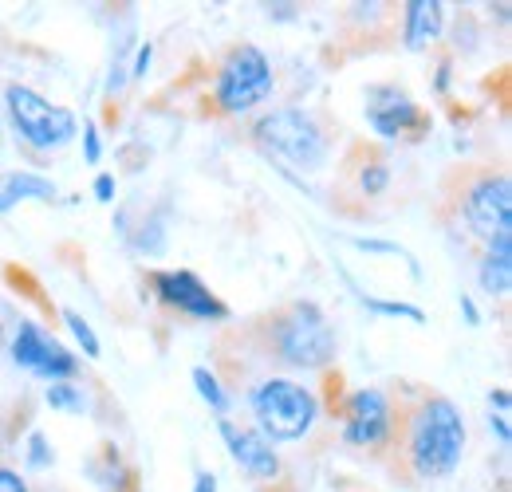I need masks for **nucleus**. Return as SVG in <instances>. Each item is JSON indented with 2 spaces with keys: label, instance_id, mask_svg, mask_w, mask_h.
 Wrapping results in <instances>:
<instances>
[{
  "label": "nucleus",
  "instance_id": "f257e3e1",
  "mask_svg": "<svg viewBox=\"0 0 512 492\" xmlns=\"http://www.w3.org/2000/svg\"><path fill=\"white\" fill-rule=\"evenodd\" d=\"M402 461L414 481H442L461 465L465 422L446 394H422L398 422Z\"/></svg>",
  "mask_w": 512,
  "mask_h": 492
},
{
  "label": "nucleus",
  "instance_id": "f03ea898",
  "mask_svg": "<svg viewBox=\"0 0 512 492\" xmlns=\"http://www.w3.org/2000/svg\"><path fill=\"white\" fill-rule=\"evenodd\" d=\"M253 138L264 154L284 158V162H292L296 170H308V174L323 170V162L331 154V138H327L323 123L304 107H280V111L264 115L253 126Z\"/></svg>",
  "mask_w": 512,
  "mask_h": 492
},
{
  "label": "nucleus",
  "instance_id": "7ed1b4c3",
  "mask_svg": "<svg viewBox=\"0 0 512 492\" xmlns=\"http://www.w3.org/2000/svg\"><path fill=\"white\" fill-rule=\"evenodd\" d=\"M249 406H253L260 437L264 441H300L304 433L316 426L320 418V402L308 386L292 382V378H264L249 390Z\"/></svg>",
  "mask_w": 512,
  "mask_h": 492
},
{
  "label": "nucleus",
  "instance_id": "20e7f679",
  "mask_svg": "<svg viewBox=\"0 0 512 492\" xmlns=\"http://www.w3.org/2000/svg\"><path fill=\"white\" fill-rule=\"evenodd\" d=\"M272 347L296 370H320L335 363V331L312 300H300L272 319Z\"/></svg>",
  "mask_w": 512,
  "mask_h": 492
},
{
  "label": "nucleus",
  "instance_id": "39448f33",
  "mask_svg": "<svg viewBox=\"0 0 512 492\" xmlns=\"http://www.w3.org/2000/svg\"><path fill=\"white\" fill-rule=\"evenodd\" d=\"M272 60L256 48V44H241L233 48L225 63L217 67V83H213V103L225 115H249L272 95Z\"/></svg>",
  "mask_w": 512,
  "mask_h": 492
},
{
  "label": "nucleus",
  "instance_id": "423d86ee",
  "mask_svg": "<svg viewBox=\"0 0 512 492\" xmlns=\"http://www.w3.org/2000/svg\"><path fill=\"white\" fill-rule=\"evenodd\" d=\"M4 103H8V115H12L16 134H20L32 150H64L67 142L79 134L75 111H67L60 103H48L44 95H36V91L24 87V83H8Z\"/></svg>",
  "mask_w": 512,
  "mask_h": 492
},
{
  "label": "nucleus",
  "instance_id": "0eeeda50",
  "mask_svg": "<svg viewBox=\"0 0 512 492\" xmlns=\"http://www.w3.org/2000/svg\"><path fill=\"white\" fill-rule=\"evenodd\" d=\"M461 217L473 237L485 245L501 233H512V182L505 170H481L461 185Z\"/></svg>",
  "mask_w": 512,
  "mask_h": 492
},
{
  "label": "nucleus",
  "instance_id": "6e6552de",
  "mask_svg": "<svg viewBox=\"0 0 512 492\" xmlns=\"http://www.w3.org/2000/svg\"><path fill=\"white\" fill-rule=\"evenodd\" d=\"M12 363L24 367L28 374L48 378V382H67V378H75V370H79V359L67 351L60 339H52L40 323H32V319H20V327H16Z\"/></svg>",
  "mask_w": 512,
  "mask_h": 492
},
{
  "label": "nucleus",
  "instance_id": "1a4fd4ad",
  "mask_svg": "<svg viewBox=\"0 0 512 492\" xmlns=\"http://www.w3.org/2000/svg\"><path fill=\"white\" fill-rule=\"evenodd\" d=\"M154 292L162 304H170L174 311L190 315V319H209V323H221L229 319V308L209 292V284L190 272V268H166V272H154L150 276Z\"/></svg>",
  "mask_w": 512,
  "mask_h": 492
},
{
  "label": "nucleus",
  "instance_id": "9d476101",
  "mask_svg": "<svg viewBox=\"0 0 512 492\" xmlns=\"http://www.w3.org/2000/svg\"><path fill=\"white\" fill-rule=\"evenodd\" d=\"M394 433V410H390V398L375 386H363L347 398L343 406V437L347 445H359V449H379L390 441Z\"/></svg>",
  "mask_w": 512,
  "mask_h": 492
},
{
  "label": "nucleus",
  "instance_id": "9b49d317",
  "mask_svg": "<svg viewBox=\"0 0 512 492\" xmlns=\"http://www.w3.org/2000/svg\"><path fill=\"white\" fill-rule=\"evenodd\" d=\"M217 430H221V437H225V445H229L233 461H237L249 477H256V481H272V477L280 473V461H276L272 441H264L256 430L237 426V422H229V418H221V422H217Z\"/></svg>",
  "mask_w": 512,
  "mask_h": 492
},
{
  "label": "nucleus",
  "instance_id": "f8f14e48",
  "mask_svg": "<svg viewBox=\"0 0 512 492\" xmlns=\"http://www.w3.org/2000/svg\"><path fill=\"white\" fill-rule=\"evenodd\" d=\"M367 123L383 138H398L410 126L422 123V111H418V103L410 95H402L394 87H375L371 91V107H367Z\"/></svg>",
  "mask_w": 512,
  "mask_h": 492
},
{
  "label": "nucleus",
  "instance_id": "ddd939ff",
  "mask_svg": "<svg viewBox=\"0 0 512 492\" xmlns=\"http://www.w3.org/2000/svg\"><path fill=\"white\" fill-rule=\"evenodd\" d=\"M442 24H446V4H438V0H410L406 4V28H402L406 48L410 52L430 48L442 36Z\"/></svg>",
  "mask_w": 512,
  "mask_h": 492
},
{
  "label": "nucleus",
  "instance_id": "4468645a",
  "mask_svg": "<svg viewBox=\"0 0 512 492\" xmlns=\"http://www.w3.org/2000/svg\"><path fill=\"white\" fill-rule=\"evenodd\" d=\"M477 280L489 296H509L512 288V233H501L493 237L481 264H477Z\"/></svg>",
  "mask_w": 512,
  "mask_h": 492
},
{
  "label": "nucleus",
  "instance_id": "2eb2a0df",
  "mask_svg": "<svg viewBox=\"0 0 512 492\" xmlns=\"http://www.w3.org/2000/svg\"><path fill=\"white\" fill-rule=\"evenodd\" d=\"M20 201H56V182L40 178L32 170H8L0 174V213H8Z\"/></svg>",
  "mask_w": 512,
  "mask_h": 492
},
{
  "label": "nucleus",
  "instance_id": "dca6fc26",
  "mask_svg": "<svg viewBox=\"0 0 512 492\" xmlns=\"http://www.w3.org/2000/svg\"><path fill=\"white\" fill-rule=\"evenodd\" d=\"M190 378H193V386H197V394H201V402H209V410L225 418V414H229V394H225L221 378L209 367H193Z\"/></svg>",
  "mask_w": 512,
  "mask_h": 492
},
{
  "label": "nucleus",
  "instance_id": "f3484780",
  "mask_svg": "<svg viewBox=\"0 0 512 492\" xmlns=\"http://www.w3.org/2000/svg\"><path fill=\"white\" fill-rule=\"evenodd\" d=\"M359 296V304L367 311H375V315H390V319H410V323H426V315L422 308H414V304H402V300H379V296H367V292H355Z\"/></svg>",
  "mask_w": 512,
  "mask_h": 492
},
{
  "label": "nucleus",
  "instance_id": "a211bd4d",
  "mask_svg": "<svg viewBox=\"0 0 512 492\" xmlns=\"http://www.w3.org/2000/svg\"><path fill=\"white\" fill-rule=\"evenodd\" d=\"M64 323L71 327L75 343L83 347V355H87V359H99V351H103V347H99V335H95V327H91V323H87V319H83V315H79L75 308H64Z\"/></svg>",
  "mask_w": 512,
  "mask_h": 492
},
{
  "label": "nucleus",
  "instance_id": "6ab92c4d",
  "mask_svg": "<svg viewBox=\"0 0 512 492\" xmlns=\"http://www.w3.org/2000/svg\"><path fill=\"white\" fill-rule=\"evenodd\" d=\"M48 402H52V410H67V414H83V394L71 386V382H52L48 386Z\"/></svg>",
  "mask_w": 512,
  "mask_h": 492
},
{
  "label": "nucleus",
  "instance_id": "aec40b11",
  "mask_svg": "<svg viewBox=\"0 0 512 492\" xmlns=\"http://www.w3.org/2000/svg\"><path fill=\"white\" fill-rule=\"evenodd\" d=\"M56 457H52V449H48V437L40 430H32L28 433V465L32 469H48Z\"/></svg>",
  "mask_w": 512,
  "mask_h": 492
},
{
  "label": "nucleus",
  "instance_id": "412c9836",
  "mask_svg": "<svg viewBox=\"0 0 512 492\" xmlns=\"http://www.w3.org/2000/svg\"><path fill=\"white\" fill-rule=\"evenodd\" d=\"M359 185H363L367 197H375V193H383L386 185H390V170H386L383 162H371V166L359 174Z\"/></svg>",
  "mask_w": 512,
  "mask_h": 492
},
{
  "label": "nucleus",
  "instance_id": "4be33fe9",
  "mask_svg": "<svg viewBox=\"0 0 512 492\" xmlns=\"http://www.w3.org/2000/svg\"><path fill=\"white\" fill-rule=\"evenodd\" d=\"M83 150H87V162L99 166V158H103V142H99L95 123H83Z\"/></svg>",
  "mask_w": 512,
  "mask_h": 492
},
{
  "label": "nucleus",
  "instance_id": "5701e85b",
  "mask_svg": "<svg viewBox=\"0 0 512 492\" xmlns=\"http://www.w3.org/2000/svg\"><path fill=\"white\" fill-rule=\"evenodd\" d=\"M351 245L363 248V252H390V256H406L398 245H390V241H375V237H351Z\"/></svg>",
  "mask_w": 512,
  "mask_h": 492
},
{
  "label": "nucleus",
  "instance_id": "b1692460",
  "mask_svg": "<svg viewBox=\"0 0 512 492\" xmlns=\"http://www.w3.org/2000/svg\"><path fill=\"white\" fill-rule=\"evenodd\" d=\"M0 492H28V481L16 469H4L0 465Z\"/></svg>",
  "mask_w": 512,
  "mask_h": 492
},
{
  "label": "nucleus",
  "instance_id": "393cba45",
  "mask_svg": "<svg viewBox=\"0 0 512 492\" xmlns=\"http://www.w3.org/2000/svg\"><path fill=\"white\" fill-rule=\"evenodd\" d=\"M95 197H99L103 205L115 201V178H111V174H99V178H95Z\"/></svg>",
  "mask_w": 512,
  "mask_h": 492
},
{
  "label": "nucleus",
  "instance_id": "a878e982",
  "mask_svg": "<svg viewBox=\"0 0 512 492\" xmlns=\"http://www.w3.org/2000/svg\"><path fill=\"white\" fill-rule=\"evenodd\" d=\"M150 56H154V44H142V48H138V60H134V79H142V75H146Z\"/></svg>",
  "mask_w": 512,
  "mask_h": 492
},
{
  "label": "nucleus",
  "instance_id": "bb28decb",
  "mask_svg": "<svg viewBox=\"0 0 512 492\" xmlns=\"http://www.w3.org/2000/svg\"><path fill=\"white\" fill-rule=\"evenodd\" d=\"M489 426L497 430V437H501V445H509V441H512V433H509V414H493V418H489Z\"/></svg>",
  "mask_w": 512,
  "mask_h": 492
},
{
  "label": "nucleus",
  "instance_id": "cd10ccee",
  "mask_svg": "<svg viewBox=\"0 0 512 492\" xmlns=\"http://www.w3.org/2000/svg\"><path fill=\"white\" fill-rule=\"evenodd\" d=\"M193 492H217V477H213V473H205V469H201V473H197V477H193Z\"/></svg>",
  "mask_w": 512,
  "mask_h": 492
},
{
  "label": "nucleus",
  "instance_id": "c85d7f7f",
  "mask_svg": "<svg viewBox=\"0 0 512 492\" xmlns=\"http://www.w3.org/2000/svg\"><path fill=\"white\" fill-rule=\"evenodd\" d=\"M489 406H497V414H509V390H493Z\"/></svg>",
  "mask_w": 512,
  "mask_h": 492
},
{
  "label": "nucleus",
  "instance_id": "c756f323",
  "mask_svg": "<svg viewBox=\"0 0 512 492\" xmlns=\"http://www.w3.org/2000/svg\"><path fill=\"white\" fill-rule=\"evenodd\" d=\"M461 311H465V319H469V323H473V327H477V323H481V311H477V304H473V300H469V296H461Z\"/></svg>",
  "mask_w": 512,
  "mask_h": 492
},
{
  "label": "nucleus",
  "instance_id": "7c9ffc66",
  "mask_svg": "<svg viewBox=\"0 0 512 492\" xmlns=\"http://www.w3.org/2000/svg\"><path fill=\"white\" fill-rule=\"evenodd\" d=\"M449 87V63H442V71H438V91H446Z\"/></svg>",
  "mask_w": 512,
  "mask_h": 492
}]
</instances>
